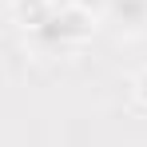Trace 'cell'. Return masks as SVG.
<instances>
[{
  "mask_svg": "<svg viewBox=\"0 0 147 147\" xmlns=\"http://www.w3.org/2000/svg\"><path fill=\"white\" fill-rule=\"evenodd\" d=\"M36 36L40 40H48V44H80L84 36H92V12H84L80 4H72V8H60V12H52L48 24L36 28Z\"/></svg>",
  "mask_w": 147,
  "mask_h": 147,
  "instance_id": "cell-1",
  "label": "cell"
},
{
  "mask_svg": "<svg viewBox=\"0 0 147 147\" xmlns=\"http://www.w3.org/2000/svg\"><path fill=\"white\" fill-rule=\"evenodd\" d=\"M107 16L127 32H139V28H147V0H111Z\"/></svg>",
  "mask_w": 147,
  "mask_h": 147,
  "instance_id": "cell-2",
  "label": "cell"
},
{
  "mask_svg": "<svg viewBox=\"0 0 147 147\" xmlns=\"http://www.w3.org/2000/svg\"><path fill=\"white\" fill-rule=\"evenodd\" d=\"M52 12H56L52 0H20V4H16V20H20L24 28H32V32H36L40 24H48Z\"/></svg>",
  "mask_w": 147,
  "mask_h": 147,
  "instance_id": "cell-3",
  "label": "cell"
},
{
  "mask_svg": "<svg viewBox=\"0 0 147 147\" xmlns=\"http://www.w3.org/2000/svg\"><path fill=\"white\" fill-rule=\"evenodd\" d=\"M76 4H80L84 12H92V16H96V12H107V8H111V0H76Z\"/></svg>",
  "mask_w": 147,
  "mask_h": 147,
  "instance_id": "cell-4",
  "label": "cell"
},
{
  "mask_svg": "<svg viewBox=\"0 0 147 147\" xmlns=\"http://www.w3.org/2000/svg\"><path fill=\"white\" fill-rule=\"evenodd\" d=\"M135 96H139V103L147 107V72L139 76V80H135Z\"/></svg>",
  "mask_w": 147,
  "mask_h": 147,
  "instance_id": "cell-5",
  "label": "cell"
}]
</instances>
